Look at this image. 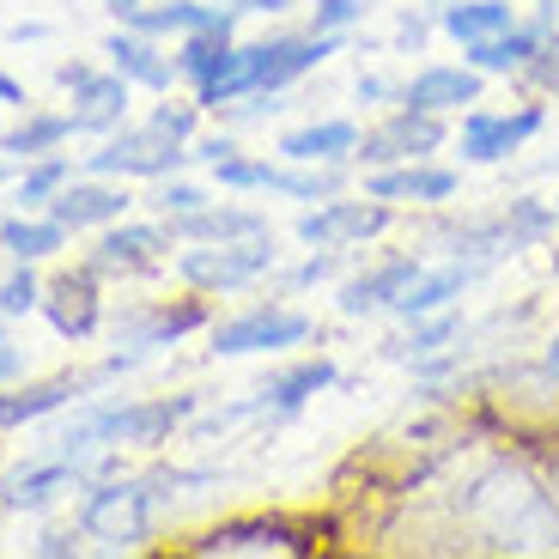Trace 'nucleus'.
<instances>
[{"mask_svg": "<svg viewBox=\"0 0 559 559\" xmlns=\"http://www.w3.org/2000/svg\"><path fill=\"white\" fill-rule=\"evenodd\" d=\"M456 523L492 554H559V492L511 456L480 462L456 492Z\"/></svg>", "mask_w": 559, "mask_h": 559, "instance_id": "1", "label": "nucleus"}, {"mask_svg": "<svg viewBox=\"0 0 559 559\" xmlns=\"http://www.w3.org/2000/svg\"><path fill=\"white\" fill-rule=\"evenodd\" d=\"M201 414V395H165V402H98V407H85L80 419H73L68 432L56 438V456L80 462L92 450H153L165 444L170 432H177L182 419H195Z\"/></svg>", "mask_w": 559, "mask_h": 559, "instance_id": "2", "label": "nucleus"}, {"mask_svg": "<svg viewBox=\"0 0 559 559\" xmlns=\"http://www.w3.org/2000/svg\"><path fill=\"white\" fill-rule=\"evenodd\" d=\"M559 225L554 201H535V195H511L499 201V207L487 213H462V219H438L432 225V243L444 255H456V262H504V255H518V250H535V243L547 238Z\"/></svg>", "mask_w": 559, "mask_h": 559, "instance_id": "3", "label": "nucleus"}, {"mask_svg": "<svg viewBox=\"0 0 559 559\" xmlns=\"http://www.w3.org/2000/svg\"><path fill=\"white\" fill-rule=\"evenodd\" d=\"M165 480H177V468L92 487V492H85V504H80V530L92 535V542H104L110 554H116V547H140L146 535H153V511H158V499H165V492H158Z\"/></svg>", "mask_w": 559, "mask_h": 559, "instance_id": "4", "label": "nucleus"}, {"mask_svg": "<svg viewBox=\"0 0 559 559\" xmlns=\"http://www.w3.org/2000/svg\"><path fill=\"white\" fill-rule=\"evenodd\" d=\"M274 267H280L274 231H262V238H231V243H189V250L177 255V274L207 298L243 293V286L267 280Z\"/></svg>", "mask_w": 559, "mask_h": 559, "instance_id": "5", "label": "nucleus"}, {"mask_svg": "<svg viewBox=\"0 0 559 559\" xmlns=\"http://www.w3.org/2000/svg\"><path fill=\"white\" fill-rule=\"evenodd\" d=\"M317 335V317L293 305H250L238 317H225L207 329V353L213 359H255V353H280V347H305Z\"/></svg>", "mask_w": 559, "mask_h": 559, "instance_id": "6", "label": "nucleus"}, {"mask_svg": "<svg viewBox=\"0 0 559 559\" xmlns=\"http://www.w3.org/2000/svg\"><path fill=\"white\" fill-rule=\"evenodd\" d=\"M317 547V530L298 518H231V523H213V530H201L195 542H189V554L195 559H298Z\"/></svg>", "mask_w": 559, "mask_h": 559, "instance_id": "7", "label": "nucleus"}, {"mask_svg": "<svg viewBox=\"0 0 559 559\" xmlns=\"http://www.w3.org/2000/svg\"><path fill=\"white\" fill-rule=\"evenodd\" d=\"M189 165V146L182 140H170V134H158L153 122H140V128H110L104 134V146L92 158H85V177H146V182H158V177H177V170Z\"/></svg>", "mask_w": 559, "mask_h": 559, "instance_id": "8", "label": "nucleus"}, {"mask_svg": "<svg viewBox=\"0 0 559 559\" xmlns=\"http://www.w3.org/2000/svg\"><path fill=\"white\" fill-rule=\"evenodd\" d=\"M542 128H547L542 104H518V110H480V104H468L462 122L450 128V140H456L462 165H504V158H518Z\"/></svg>", "mask_w": 559, "mask_h": 559, "instance_id": "9", "label": "nucleus"}, {"mask_svg": "<svg viewBox=\"0 0 559 559\" xmlns=\"http://www.w3.org/2000/svg\"><path fill=\"white\" fill-rule=\"evenodd\" d=\"M395 225V207L378 195H329V201H310L305 213H298V243L305 250H359V243L383 238Z\"/></svg>", "mask_w": 559, "mask_h": 559, "instance_id": "10", "label": "nucleus"}, {"mask_svg": "<svg viewBox=\"0 0 559 559\" xmlns=\"http://www.w3.org/2000/svg\"><path fill=\"white\" fill-rule=\"evenodd\" d=\"M444 140H450L444 116L414 110V104H390L383 122L359 128V153H353V165L378 170V165H407V158H432Z\"/></svg>", "mask_w": 559, "mask_h": 559, "instance_id": "11", "label": "nucleus"}, {"mask_svg": "<svg viewBox=\"0 0 559 559\" xmlns=\"http://www.w3.org/2000/svg\"><path fill=\"white\" fill-rule=\"evenodd\" d=\"M207 329V293L201 298H177V305H122L110 317V341L122 353H153V347H177L182 335Z\"/></svg>", "mask_w": 559, "mask_h": 559, "instance_id": "12", "label": "nucleus"}, {"mask_svg": "<svg viewBox=\"0 0 559 559\" xmlns=\"http://www.w3.org/2000/svg\"><path fill=\"white\" fill-rule=\"evenodd\" d=\"M170 250H177L170 219H116L98 231V243H92L85 262L98 267V274H153Z\"/></svg>", "mask_w": 559, "mask_h": 559, "instance_id": "13", "label": "nucleus"}, {"mask_svg": "<svg viewBox=\"0 0 559 559\" xmlns=\"http://www.w3.org/2000/svg\"><path fill=\"white\" fill-rule=\"evenodd\" d=\"M43 317H49V329H56L61 341H92L104 329V293H98V267L85 262L73 267V274H56L49 286H43Z\"/></svg>", "mask_w": 559, "mask_h": 559, "instance_id": "14", "label": "nucleus"}, {"mask_svg": "<svg viewBox=\"0 0 559 559\" xmlns=\"http://www.w3.org/2000/svg\"><path fill=\"white\" fill-rule=\"evenodd\" d=\"M554 25H559V7H554V0H542V13H535V19H518L511 31H499V37H487V43H468L462 61L480 68L487 80H523V68L535 61V49L547 43V31H554Z\"/></svg>", "mask_w": 559, "mask_h": 559, "instance_id": "15", "label": "nucleus"}, {"mask_svg": "<svg viewBox=\"0 0 559 559\" xmlns=\"http://www.w3.org/2000/svg\"><path fill=\"white\" fill-rule=\"evenodd\" d=\"M456 189H462V177L450 165H432V158H407V165L365 170V195L390 201V207H444Z\"/></svg>", "mask_w": 559, "mask_h": 559, "instance_id": "16", "label": "nucleus"}, {"mask_svg": "<svg viewBox=\"0 0 559 559\" xmlns=\"http://www.w3.org/2000/svg\"><path fill=\"white\" fill-rule=\"evenodd\" d=\"M480 92H487V73L468 61H426L402 80V104L432 116H462L468 104H480Z\"/></svg>", "mask_w": 559, "mask_h": 559, "instance_id": "17", "label": "nucleus"}, {"mask_svg": "<svg viewBox=\"0 0 559 559\" xmlns=\"http://www.w3.org/2000/svg\"><path fill=\"white\" fill-rule=\"evenodd\" d=\"M128 207H134V195H128V182H110V177H73L68 189H61L56 201L43 213H56L61 225H68L73 238L80 231H104V225H116V219H128Z\"/></svg>", "mask_w": 559, "mask_h": 559, "instance_id": "18", "label": "nucleus"}, {"mask_svg": "<svg viewBox=\"0 0 559 559\" xmlns=\"http://www.w3.org/2000/svg\"><path fill=\"white\" fill-rule=\"evenodd\" d=\"M335 378H341V371H335L329 353H317V359H293V365H280V371H267V378L255 383L250 407H255V414H267V419H293V414H305L310 395H322Z\"/></svg>", "mask_w": 559, "mask_h": 559, "instance_id": "19", "label": "nucleus"}, {"mask_svg": "<svg viewBox=\"0 0 559 559\" xmlns=\"http://www.w3.org/2000/svg\"><path fill=\"white\" fill-rule=\"evenodd\" d=\"M85 390H98V378L85 371V378H73V371H61V378H37V383H0V432H19V426H37V419L61 414L68 402H80Z\"/></svg>", "mask_w": 559, "mask_h": 559, "instance_id": "20", "label": "nucleus"}, {"mask_svg": "<svg viewBox=\"0 0 559 559\" xmlns=\"http://www.w3.org/2000/svg\"><path fill=\"white\" fill-rule=\"evenodd\" d=\"M419 255H383V262L359 267V274H341V317H378V310H395V298L407 293V280L419 274Z\"/></svg>", "mask_w": 559, "mask_h": 559, "instance_id": "21", "label": "nucleus"}, {"mask_svg": "<svg viewBox=\"0 0 559 559\" xmlns=\"http://www.w3.org/2000/svg\"><path fill=\"white\" fill-rule=\"evenodd\" d=\"M487 274L480 262H456V255H444V262H426L414 280H407V293L395 298L390 317L414 322V317H438V310H456V298L475 286V280Z\"/></svg>", "mask_w": 559, "mask_h": 559, "instance_id": "22", "label": "nucleus"}, {"mask_svg": "<svg viewBox=\"0 0 559 559\" xmlns=\"http://www.w3.org/2000/svg\"><path fill=\"white\" fill-rule=\"evenodd\" d=\"M68 92H73V128H80V134L104 140L110 128L128 122V92H134V85H128L116 68H85Z\"/></svg>", "mask_w": 559, "mask_h": 559, "instance_id": "23", "label": "nucleus"}, {"mask_svg": "<svg viewBox=\"0 0 559 559\" xmlns=\"http://www.w3.org/2000/svg\"><path fill=\"white\" fill-rule=\"evenodd\" d=\"M104 56H110V68L122 73L128 85H146V92H170V85H177V56H165L158 37H146V31H134V25H116L110 37H104Z\"/></svg>", "mask_w": 559, "mask_h": 559, "instance_id": "24", "label": "nucleus"}, {"mask_svg": "<svg viewBox=\"0 0 559 559\" xmlns=\"http://www.w3.org/2000/svg\"><path fill=\"white\" fill-rule=\"evenodd\" d=\"M73 480H85L80 462H68V456H37V462H25L19 475L0 480V511H43V504H56L61 492L73 487Z\"/></svg>", "mask_w": 559, "mask_h": 559, "instance_id": "25", "label": "nucleus"}, {"mask_svg": "<svg viewBox=\"0 0 559 559\" xmlns=\"http://www.w3.org/2000/svg\"><path fill=\"white\" fill-rule=\"evenodd\" d=\"M353 153H359V122H347V116H322V122L280 134V158H293V165H353Z\"/></svg>", "mask_w": 559, "mask_h": 559, "instance_id": "26", "label": "nucleus"}, {"mask_svg": "<svg viewBox=\"0 0 559 559\" xmlns=\"http://www.w3.org/2000/svg\"><path fill=\"white\" fill-rule=\"evenodd\" d=\"M177 243H231V238H262L267 231V213L238 207V201H207L195 213H177L170 219Z\"/></svg>", "mask_w": 559, "mask_h": 559, "instance_id": "27", "label": "nucleus"}, {"mask_svg": "<svg viewBox=\"0 0 559 559\" xmlns=\"http://www.w3.org/2000/svg\"><path fill=\"white\" fill-rule=\"evenodd\" d=\"M134 31L146 37H189V31H207V25H238V7H207V0H158V7H140L128 19Z\"/></svg>", "mask_w": 559, "mask_h": 559, "instance_id": "28", "label": "nucleus"}, {"mask_svg": "<svg viewBox=\"0 0 559 559\" xmlns=\"http://www.w3.org/2000/svg\"><path fill=\"white\" fill-rule=\"evenodd\" d=\"M518 7L511 0H444L438 7V31H444L450 43H487V37H499V31H511L518 25Z\"/></svg>", "mask_w": 559, "mask_h": 559, "instance_id": "29", "label": "nucleus"}, {"mask_svg": "<svg viewBox=\"0 0 559 559\" xmlns=\"http://www.w3.org/2000/svg\"><path fill=\"white\" fill-rule=\"evenodd\" d=\"M68 225L56 213H7L0 219V250L13 255V262H49V255L68 250Z\"/></svg>", "mask_w": 559, "mask_h": 559, "instance_id": "30", "label": "nucleus"}, {"mask_svg": "<svg viewBox=\"0 0 559 559\" xmlns=\"http://www.w3.org/2000/svg\"><path fill=\"white\" fill-rule=\"evenodd\" d=\"M238 25H207V31H189V37H177V80H189L201 92L207 80H219L225 68H231V56H238V37H231Z\"/></svg>", "mask_w": 559, "mask_h": 559, "instance_id": "31", "label": "nucleus"}, {"mask_svg": "<svg viewBox=\"0 0 559 559\" xmlns=\"http://www.w3.org/2000/svg\"><path fill=\"white\" fill-rule=\"evenodd\" d=\"M73 134H80V128H73V110H31L19 128L0 134V153L31 165V158H43V153H61Z\"/></svg>", "mask_w": 559, "mask_h": 559, "instance_id": "32", "label": "nucleus"}, {"mask_svg": "<svg viewBox=\"0 0 559 559\" xmlns=\"http://www.w3.org/2000/svg\"><path fill=\"white\" fill-rule=\"evenodd\" d=\"M80 177V170L68 165L61 153H43V158H31V165H19V182H13V207L19 213H43L49 201L68 189V182Z\"/></svg>", "mask_w": 559, "mask_h": 559, "instance_id": "33", "label": "nucleus"}, {"mask_svg": "<svg viewBox=\"0 0 559 559\" xmlns=\"http://www.w3.org/2000/svg\"><path fill=\"white\" fill-rule=\"evenodd\" d=\"M444 347H462V317L456 310H438V317H414L407 335L390 341V359H407V365H426L438 359Z\"/></svg>", "mask_w": 559, "mask_h": 559, "instance_id": "34", "label": "nucleus"}, {"mask_svg": "<svg viewBox=\"0 0 559 559\" xmlns=\"http://www.w3.org/2000/svg\"><path fill=\"white\" fill-rule=\"evenodd\" d=\"M43 305V280L31 274V262H13V274L0 280V317H31V310Z\"/></svg>", "mask_w": 559, "mask_h": 559, "instance_id": "35", "label": "nucleus"}, {"mask_svg": "<svg viewBox=\"0 0 559 559\" xmlns=\"http://www.w3.org/2000/svg\"><path fill=\"white\" fill-rule=\"evenodd\" d=\"M207 189L201 182H182V177H158V189H153V213L158 219H177V213H195V207H207Z\"/></svg>", "mask_w": 559, "mask_h": 559, "instance_id": "36", "label": "nucleus"}, {"mask_svg": "<svg viewBox=\"0 0 559 559\" xmlns=\"http://www.w3.org/2000/svg\"><path fill=\"white\" fill-rule=\"evenodd\" d=\"M371 0H317L310 7V31H329V37H353V25H365Z\"/></svg>", "mask_w": 559, "mask_h": 559, "instance_id": "37", "label": "nucleus"}, {"mask_svg": "<svg viewBox=\"0 0 559 559\" xmlns=\"http://www.w3.org/2000/svg\"><path fill=\"white\" fill-rule=\"evenodd\" d=\"M341 267H347V250H310L298 267H286V286L305 293V286H322V280H341Z\"/></svg>", "mask_w": 559, "mask_h": 559, "instance_id": "38", "label": "nucleus"}, {"mask_svg": "<svg viewBox=\"0 0 559 559\" xmlns=\"http://www.w3.org/2000/svg\"><path fill=\"white\" fill-rule=\"evenodd\" d=\"M146 122L158 128V134H170V140H182V146H189V140L201 134V104H158L153 116H146Z\"/></svg>", "mask_w": 559, "mask_h": 559, "instance_id": "39", "label": "nucleus"}, {"mask_svg": "<svg viewBox=\"0 0 559 559\" xmlns=\"http://www.w3.org/2000/svg\"><path fill=\"white\" fill-rule=\"evenodd\" d=\"M523 80H530L535 92H547V98H559V25L547 31V43L535 49V61L523 68Z\"/></svg>", "mask_w": 559, "mask_h": 559, "instance_id": "40", "label": "nucleus"}, {"mask_svg": "<svg viewBox=\"0 0 559 559\" xmlns=\"http://www.w3.org/2000/svg\"><path fill=\"white\" fill-rule=\"evenodd\" d=\"M432 31H438V7H432V13H414V7H407V13L395 19V49H414V56H419Z\"/></svg>", "mask_w": 559, "mask_h": 559, "instance_id": "41", "label": "nucleus"}, {"mask_svg": "<svg viewBox=\"0 0 559 559\" xmlns=\"http://www.w3.org/2000/svg\"><path fill=\"white\" fill-rule=\"evenodd\" d=\"M80 547H85V530H49V535L31 542V554H37V559H73Z\"/></svg>", "mask_w": 559, "mask_h": 559, "instance_id": "42", "label": "nucleus"}, {"mask_svg": "<svg viewBox=\"0 0 559 559\" xmlns=\"http://www.w3.org/2000/svg\"><path fill=\"white\" fill-rule=\"evenodd\" d=\"M353 92H359V104H402V80H383V73H359Z\"/></svg>", "mask_w": 559, "mask_h": 559, "instance_id": "43", "label": "nucleus"}, {"mask_svg": "<svg viewBox=\"0 0 559 559\" xmlns=\"http://www.w3.org/2000/svg\"><path fill=\"white\" fill-rule=\"evenodd\" d=\"M231 153H238L231 134H195L189 140V158H195V165H219V158H231Z\"/></svg>", "mask_w": 559, "mask_h": 559, "instance_id": "44", "label": "nucleus"}, {"mask_svg": "<svg viewBox=\"0 0 559 559\" xmlns=\"http://www.w3.org/2000/svg\"><path fill=\"white\" fill-rule=\"evenodd\" d=\"M19 378H25V347H13L0 335V383H19Z\"/></svg>", "mask_w": 559, "mask_h": 559, "instance_id": "45", "label": "nucleus"}, {"mask_svg": "<svg viewBox=\"0 0 559 559\" xmlns=\"http://www.w3.org/2000/svg\"><path fill=\"white\" fill-rule=\"evenodd\" d=\"M0 104H7V110H25V85H19L7 68H0Z\"/></svg>", "mask_w": 559, "mask_h": 559, "instance_id": "46", "label": "nucleus"}, {"mask_svg": "<svg viewBox=\"0 0 559 559\" xmlns=\"http://www.w3.org/2000/svg\"><path fill=\"white\" fill-rule=\"evenodd\" d=\"M542 365H547V378H559V335L547 341V353H542Z\"/></svg>", "mask_w": 559, "mask_h": 559, "instance_id": "47", "label": "nucleus"}, {"mask_svg": "<svg viewBox=\"0 0 559 559\" xmlns=\"http://www.w3.org/2000/svg\"><path fill=\"white\" fill-rule=\"evenodd\" d=\"M554 274H559V250H554Z\"/></svg>", "mask_w": 559, "mask_h": 559, "instance_id": "48", "label": "nucleus"}, {"mask_svg": "<svg viewBox=\"0 0 559 559\" xmlns=\"http://www.w3.org/2000/svg\"><path fill=\"white\" fill-rule=\"evenodd\" d=\"M426 7H444V0H426Z\"/></svg>", "mask_w": 559, "mask_h": 559, "instance_id": "49", "label": "nucleus"}, {"mask_svg": "<svg viewBox=\"0 0 559 559\" xmlns=\"http://www.w3.org/2000/svg\"><path fill=\"white\" fill-rule=\"evenodd\" d=\"M554 213H559V195H554Z\"/></svg>", "mask_w": 559, "mask_h": 559, "instance_id": "50", "label": "nucleus"}, {"mask_svg": "<svg viewBox=\"0 0 559 559\" xmlns=\"http://www.w3.org/2000/svg\"><path fill=\"white\" fill-rule=\"evenodd\" d=\"M554 492H559V480H554Z\"/></svg>", "mask_w": 559, "mask_h": 559, "instance_id": "51", "label": "nucleus"}]
</instances>
